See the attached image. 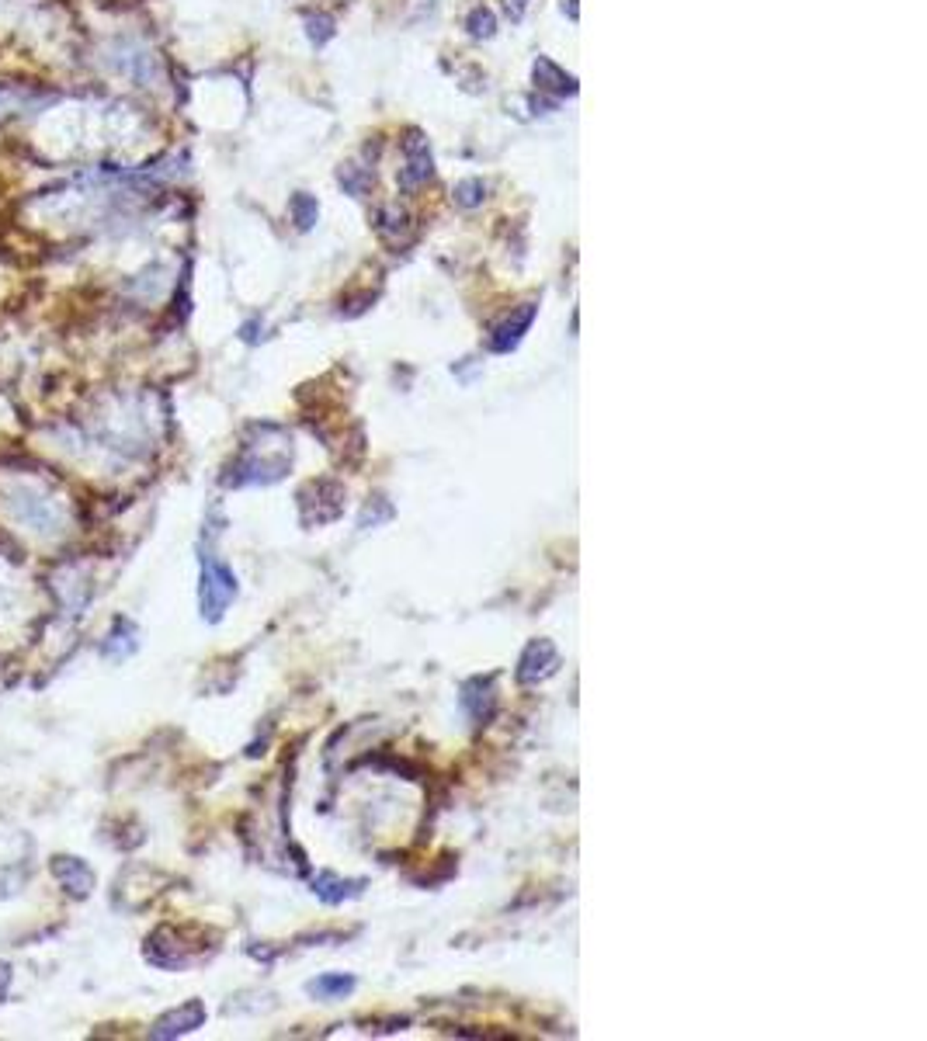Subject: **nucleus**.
I'll return each instance as SVG.
<instances>
[{"label":"nucleus","mask_w":927,"mask_h":1041,"mask_svg":"<svg viewBox=\"0 0 927 1041\" xmlns=\"http://www.w3.org/2000/svg\"><path fill=\"white\" fill-rule=\"evenodd\" d=\"M479 191H483L479 181H466V184H458V188H455V195H458V202H462V205H476V202H479Z\"/></svg>","instance_id":"nucleus-11"},{"label":"nucleus","mask_w":927,"mask_h":1041,"mask_svg":"<svg viewBox=\"0 0 927 1041\" xmlns=\"http://www.w3.org/2000/svg\"><path fill=\"white\" fill-rule=\"evenodd\" d=\"M7 986H11V965L4 962V965H0V996L7 993Z\"/></svg>","instance_id":"nucleus-13"},{"label":"nucleus","mask_w":927,"mask_h":1041,"mask_svg":"<svg viewBox=\"0 0 927 1041\" xmlns=\"http://www.w3.org/2000/svg\"><path fill=\"white\" fill-rule=\"evenodd\" d=\"M53 878L67 892H70L73 899H84V896H90V889H94V871H90L80 857H70V854H56L53 857Z\"/></svg>","instance_id":"nucleus-3"},{"label":"nucleus","mask_w":927,"mask_h":1041,"mask_svg":"<svg viewBox=\"0 0 927 1041\" xmlns=\"http://www.w3.org/2000/svg\"><path fill=\"white\" fill-rule=\"evenodd\" d=\"M4 510L21 531L36 538H59L67 531V503L38 479H11L4 489Z\"/></svg>","instance_id":"nucleus-1"},{"label":"nucleus","mask_w":927,"mask_h":1041,"mask_svg":"<svg viewBox=\"0 0 927 1041\" xmlns=\"http://www.w3.org/2000/svg\"><path fill=\"white\" fill-rule=\"evenodd\" d=\"M310 38L313 42H327L331 38V17H310Z\"/></svg>","instance_id":"nucleus-12"},{"label":"nucleus","mask_w":927,"mask_h":1041,"mask_svg":"<svg viewBox=\"0 0 927 1041\" xmlns=\"http://www.w3.org/2000/svg\"><path fill=\"white\" fill-rule=\"evenodd\" d=\"M508 15L518 21V17L525 15V0H508Z\"/></svg>","instance_id":"nucleus-14"},{"label":"nucleus","mask_w":927,"mask_h":1041,"mask_svg":"<svg viewBox=\"0 0 927 1041\" xmlns=\"http://www.w3.org/2000/svg\"><path fill=\"white\" fill-rule=\"evenodd\" d=\"M556 663H560V657H556V646L549 639H539L532 642L525 649V657H521V667H518V680H525V684H535V680H543V677H549L553 670H556Z\"/></svg>","instance_id":"nucleus-5"},{"label":"nucleus","mask_w":927,"mask_h":1041,"mask_svg":"<svg viewBox=\"0 0 927 1041\" xmlns=\"http://www.w3.org/2000/svg\"><path fill=\"white\" fill-rule=\"evenodd\" d=\"M233 594H237V576H233L223 563H216L212 555H205V559H202V590H198V597H202V615H205L209 622H216V618L226 611L229 601H233Z\"/></svg>","instance_id":"nucleus-2"},{"label":"nucleus","mask_w":927,"mask_h":1041,"mask_svg":"<svg viewBox=\"0 0 927 1041\" xmlns=\"http://www.w3.org/2000/svg\"><path fill=\"white\" fill-rule=\"evenodd\" d=\"M351 986H354V979H348V975H323V979L310 983V993L313 996H344V993H351Z\"/></svg>","instance_id":"nucleus-8"},{"label":"nucleus","mask_w":927,"mask_h":1041,"mask_svg":"<svg viewBox=\"0 0 927 1041\" xmlns=\"http://www.w3.org/2000/svg\"><path fill=\"white\" fill-rule=\"evenodd\" d=\"M469 28H473V35H493V15L490 11H473V17H469Z\"/></svg>","instance_id":"nucleus-10"},{"label":"nucleus","mask_w":927,"mask_h":1041,"mask_svg":"<svg viewBox=\"0 0 927 1041\" xmlns=\"http://www.w3.org/2000/svg\"><path fill=\"white\" fill-rule=\"evenodd\" d=\"M292 208H296V219L302 229H310V226L316 223V202L313 198H306V195H299L296 202H292Z\"/></svg>","instance_id":"nucleus-9"},{"label":"nucleus","mask_w":927,"mask_h":1041,"mask_svg":"<svg viewBox=\"0 0 927 1041\" xmlns=\"http://www.w3.org/2000/svg\"><path fill=\"white\" fill-rule=\"evenodd\" d=\"M535 80H539V87L560 90V94H574V90H577L574 77H566V73H563L556 63H549V59H539V63H535Z\"/></svg>","instance_id":"nucleus-7"},{"label":"nucleus","mask_w":927,"mask_h":1041,"mask_svg":"<svg viewBox=\"0 0 927 1041\" xmlns=\"http://www.w3.org/2000/svg\"><path fill=\"white\" fill-rule=\"evenodd\" d=\"M532 316H535V306H525V310L514 312V320H508V323H500V327L493 330V337H490L493 351H511V347L518 344L521 333L528 330V323H532Z\"/></svg>","instance_id":"nucleus-6"},{"label":"nucleus","mask_w":927,"mask_h":1041,"mask_svg":"<svg viewBox=\"0 0 927 1041\" xmlns=\"http://www.w3.org/2000/svg\"><path fill=\"white\" fill-rule=\"evenodd\" d=\"M202 1021H205V1006L198 1004V1000H192V1004L177 1006V1010H171V1014H163L157 1024H153V1038H177V1035H188V1031H195V1027H202Z\"/></svg>","instance_id":"nucleus-4"}]
</instances>
